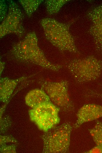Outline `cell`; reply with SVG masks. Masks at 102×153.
Masks as SVG:
<instances>
[{
	"label": "cell",
	"mask_w": 102,
	"mask_h": 153,
	"mask_svg": "<svg viewBox=\"0 0 102 153\" xmlns=\"http://www.w3.org/2000/svg\"><path fill=\"white\" fill-rule=\"evenodd\" d=\"M10 55L16 60L40 66L46 69L57 71L62 66L53 64L46 58L38 46L37 39H25L14 45Z\"/></svg>",
	"instance_id": "6da1fadb"
},
{
	"label": "cell",
	"mask_w": 102,
	"mask_h": 153,
	"mask_svg": "<svg viewBox=\"0 0 102 153\" xmlns=\"http://www.w3.org/2000/svg\"><path fill=\"white\" fill-rule=\"evenodd\" d=\"M72 127L69 122L56 126L44 132L41 136L44 153L69 152Z\"/></svg>",
	"instance_id": "7a4b0ae2"
},
{
	"label": "cell",
	"mask_w": 102,
	"mask_h": 153,
	"mask_svg": "<svg viewBox=\"0 0 102 153\" xmlns=\"http://www.w3.org/2000/svg\"><path fill=\"white\" fill-rule=\"evenodd\" d=\"M67 67L76 83L82 84L96 80L102 71V61L93 56L70 61Z\"/></svg>",
	"instance_id": "3957f363"
},
{
	"label": "cell",
	"mask_w": 102,
	"mask_h": 153,
	"mask_svg": "<svg viewBox=\"0 0 102 153\" xmlns=\"http://www.w3.org/2000/svg\"><path fill=\"white\" fill-rule=\"evenodd\" d=\"M42 22L45 36L53 45L62 51L79 53L67 25L49 19H43Z\"/></svg>",
	"instance_id": "277c9868"
},
{
	"label": "cell",
	"mask_w": 102,
	"mask_h": 153,
	"mask_svg": "<svg viewBox=\"0 0 102 153\" xmlns=\"http://www.w3.org/2000/svg\"><path fill=\"white\" fill-rule=\"evenodd\" d=\"M38 82L51 102L60 109L66 112L73 111L74 109V104L69 93V81L62 80L52 82L41 78Z\"/></svg>",
	"instance_id": "5b68a950"
},
{
	"label": "cell",
	"mask_w": 102,
	"mask_h": 153,
	"mask_svg": "<svg viewBox=\"0 0 102 153\" xmlns=\"http://www.w3.org/2000/svg\"><path fill=\"white\" fill-rule=\"evenodd\" d=\"M60 109L52 102L41 104L29 111L31 120L39 129L46 132L56 126L59 122Z\"/></svg>",
	"instance_id": "8992f818"
},
{
	"label": "cell",
	"mask_w": 102,
	"mask_h": 153,
	"mask_svg": "<svg viewBox=\"0 0 102 153\" xmlns=\"http://www.w3.org/2000/svg\"><path fill=\"white\" fill-rule=\"evenodd\" d=\"M88 16L92 23L89 32L94 40L96 50L102 52V5L91 10Z\"/></svg>",
	"instance_id": "52a82bcc"
},
{
	"label": "cell",
	"mask_w": 102,
	"mask_h": 153,
	"mask_svg": "<svg viewBox=\"0 0 102 153\" xmlns=\"http://www.w3.org/2000/svg\"><path fill=\"white\" fill-rule=\"evenodd\" d=\"M77 120L73 127L77 129L86 122L102 117V105L94 104H84L76 113Z\"/></svg>",
	"instance_id": "ba28073f"
},
{
	"label": "cell",
	"mask_w": 102,
	"mask_h": 153,
	"mask_svg": "<svg viewBox=\"0 0 102 153\" xmlns=\"http://www.w3.org/2000/svg\"><path fill=\"white\" fill-rule=\"evenodd\" d=\"M27 78L23 76L16 79L1 78L0 80V101L6 103L9 99L18 84Z\"/></svg>",
	"instance_id": "9c48e42d"
},
{
	"label": "cell",
	"mask_w": 102,
	"mask_h": 153,
	"mask_svg": "<svg viewBox=\"0 0 102 153\" xmlns=\"http://www.w3.org/2000/svg\"><path fill=\"white\" fill-rule=\"evenodd\" d=\"M26 104L31 108L43 103L51 102L49 97L42 89H35L30 91L25 96Z\"/></svg>",
	"instance_id": "30bf717a"
},
{
	"label": "cell",
	"mask_w": 102,
	"mask_h": 153,
	"mask_svg": "<svg viewBox=\"0 0 102 153\" xmlns=\"http://www.w3.org/2000/svg\"><path fill=\"white\" fill-rule=\"evenodd\" d=\"M89 131L95 144L102 146V122L96 121L94 127Z\"/></svg>",
	"instance_id": "8fae6325"
},
{
	"label": "cell",
	"mask_w": 102,
	"mask_h": 153,
	"mask_svg": "<svg viewBox=\"0 0 102 153\" xmlns=\"http://www.w3.org/2000/svg\"><path fill=\"white\" fill-rule=\"evenodd\" d=\"M17 144H13L0 145V152L1 153H16Z\"/></svg>",
	"instance_id": "7c38bea8"
},
{
	"label": "cell",
	"mask_w": 102,
	"mask_h": 153,
	"mask_svg": "<svg viewBox=\"0 0 102 153\" xmlns=\"http://www.w3.org/2000/svg\"><path fill=\"white\" fill-rule=\"evenodd\" d=\"M12 143L17 144V140L11 135L0 136V145L6 144L8 143Z\"/></svg>",
	"instance_id": "4fadbf2b"
},
{
	"label": "cell",
	"mask_w": 102,
	"mask_h": 153,
	"mask_svg": "<svg viewBox=\"0 0 102 153\" xmlns=\"http://www.w3.org/2000/svg\"><path fill=\"white\" fill-rule=\"evenodd\" d=\"M8 118L6 119L1 118L0 119V133L2 134L6 131L11 125V122L8 119Z\"/></svg>",
	"instance_id": "5bb4252c"
},
{
	"label": "cell",
	"mask_w": 102,
	"mask_h": 153,
	"mask_svg": "<svg viewBox=\"0 0 102 153\" xmlns=\"http://www.w3.org/2000/svg\"><path fill=\"white\" fill-rule=\"evenodd\" d=\"M86 97H97L102 98V93H100L96 91L90 90L85 95Z\"/></svg>",
	"instance_id": "9a60e30c"
},
{
	"label": "cell",
	"mask_w": 102,
	"mask_h": 153,
	"mask_svg": "<svg viewBox=\"0 0 102 153\" xmlns=\"http://www.w3.org/2000/svg\"><path fill=\"white\" fill-rule=\"evenodd\" d=\"M84 152L86 153H102V146L96 145L95 146Z\"/></svg>",
	"instance_id": "2e32d148"
},
{
	"label": "cell",
	"mask_w": 102,
	"mask_h": 153,
	"mask_svg": "<svg viewBox=\"0 0 102 153\" xmlns=\"http://www.w3.org/2000/svg\"><path fill=\"white\" fill-rule=\"evenodd\" d=\"M4 63L1 62V64H0V74H1L4 69Z\"/></svg>",
	"instance_id": "e0dca14e"
}]
</instances>
